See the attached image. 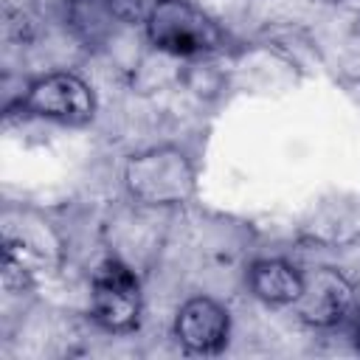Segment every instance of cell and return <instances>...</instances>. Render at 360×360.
<instances>
[{
    "instance_id": "1",
    "label": "cell",
    "mask_w": 360,
    "mask_h": 360,
    "mask_svg": "<svg viewBox=\"0 0 360 360\" xmlns=\"http://www.w3.org/2000/svg\"><path fill=\"white\" fill-rule=\"evenodd\" d=\"M121 188L135 208L177 211L197 200L200 166L180 143H152L135 149L121 163Z\"/></svg>"
},
{
    "instance_id": "2",
    "label": "cell",
    "mask_w": 360,
    "mask_h": 360,
    "mask_svg": "<svg viewBox=\"0 0 360 360\" xmlns=\"http://www.w3.org/2000/svg\"><path fill=\"white\" fill-rule=\"evenodd\" d=\"M6 115L56 127H87L98 115V96L79 70L56 68L31 76L20 96L6 107Z\"/></svg>"
},
{
    "instance_id": "3",
    "label": "cell",
    "mask_w": 360,
    "mask_h": 360,
    "mask_svg": "<svg viewBox=\"0 0 360 360\" xmlns=\"http://www.w3.org/2000/svg\"><path fill=\"white\" fill-rule=\"evenodd\" d=\"M149 48L172 59H211L231 48V34L194 0H163L143 25Z\"/></svg>"
},
{
    "instance_id": "4",
    "label": "cell",
    "mask_w": 360,
    "mask_h": 360,
    "mask_svg": "<svg viewBox=\"0 0 360 360\" xmlns=\"http://www.w3.org/2000/svg\"><path fill=\"white\" fill-rule=\"evenodd\" d=\"M143 278L132 262L118 253L104 256L87 284V315L107 335H132L143 321Z\"/></svg>"
},
{
    "instance_id": "5",
    "label": "cell",
    "mask_w": 360,
    "mask_h": 360,
    "mask_svg": "<svg viewBox=\"0 0 360 360\" xmlns=\"http://www.w3.org/2000/svg\"><path fill=\"white\" fill-rule=\"evenodd\" d=\"M357 304V287L343 270L332 264H312L304 267V290L290 312L298 323L329 332L340 323H349Z\"/></svg>"
},
{
    "instance_id": "6",
    "label": "cell",
    "mask_w": 360,
    "mask_h": 360,
    "mask_svg": "<svg viewBox=\"0 0 360 360\" xmlns=\"http://www.w3.org/2000/svg\"><path fill=\"white\" fill-rule=\"evenodd\" d=\"M231 332H233L231 309L225 307V301L205 292L188 295L172 318L174 343L186 354H197V357L222 354L225 346L231 343Z\"/></svg>"
},
{
    "instance_id": "7",
    "label": "cell",
    "mask_w": 360,
    "mask_h": 360,
    "mask_svg": "<svg viewBox=\"0 0 360 360\" xmlns=\"http://www.w3.org/2000/svg\"><path fill=\"white\" fill-rule=\"evenodd\" d=\"M3 256L20 262L25 270L37 276L45 267L62 264L65 245L56 228L25 211L20 217V231H14V225H3Z\"/></svg>"
},
{
    "instance_id": "8",
    "label": "cell",
    "mask_w": 360,
    "mask_h": 360,
    "mask_svg": "<svg viewBox=\"0 0 360 360\" xmlns=\"http://www.w3.org/2000/svg\"><path fill=\"white\" fill-rule=\"evenodd\" d=\"M248 292L276 309H290L304 290V267L287 256H259L245 270Z\"/></svg>"
},
{
    "instance_id": "9",
    "label": "cell",
    "mask_w": 360,
    "mask_h": 360,
    "mask_svg": "<svg viewBox=\"0 0 360 360\" xmlns=\"http://www.w3.org/2000/svg\"><path fill=\"white\" fill-rule=\"evenodd\" d=\"M107 17L121 28H143L163 0H98Z\"/></svg>"
},
{
    "instance_id": "10",
    "label": "cell",
    "mask_w": 360,
    "mask_h": 360,
    "mask_svg": "<svg viewBox=\"0 0 360 360\" xmlns=\"http://www.w3.org/2000/svg\"><path fill=\"white\" fill-rule=\"evenodd\" d=\"M349 326H352V343H354V349L360 352V304H357V309H354Z\"/></svg>"
}]
</instances>
